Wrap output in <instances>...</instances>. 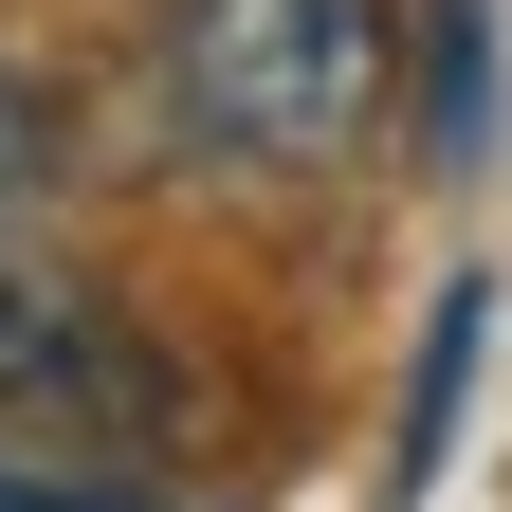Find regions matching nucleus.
Returning <instances> with one entry per match:
<instances>
[{
    "label": "nucleus",
    "mask_w": 512,
    "mask_h": 512,
    "mask_svg": "<svg viewBox=\"0 0 512 512\" xmlns=\"http://www.w3.org/2000/svg\"><path fill=\"white\" fill-rule=\"evenodd\" d=\"M165 128L238 183H311L384 128V0H165Z\"/></svg>",
    "instance_id": "nucleus-1"
},
{
    "label": "nucleus",
    "mask_w": 512,
    "mask_h": 512,
    "mask_svg": "<svg viewBox=\"0 0 512 512\" xmlns=\"http://www.w3.org/2000/svg\"><path fill=\"white\" fill-rule=\"evenodd\" d=\"M0 439H37V458H128V439H165L147 348L110 330V293L74 256H37V220L0 238Z\"/></svg>",
    "instance_id": "nucleus-2"
},
{
    "label": "nucleus",
    "mask_w": 512,
    "mask_h": 512,
    "mask_svg": "<svg viewBox=\"0 0 512 512\" xmlns=\"http://www.w3.org/2000/svg\"><path fill=\"white\" fill-rule=\"evenodd\" d=\"M37 183H55V110H37V74L0 55V238L37 220Z\"/></svg>",
    "instance_id": "nucleus-3"
}]
</instances>
